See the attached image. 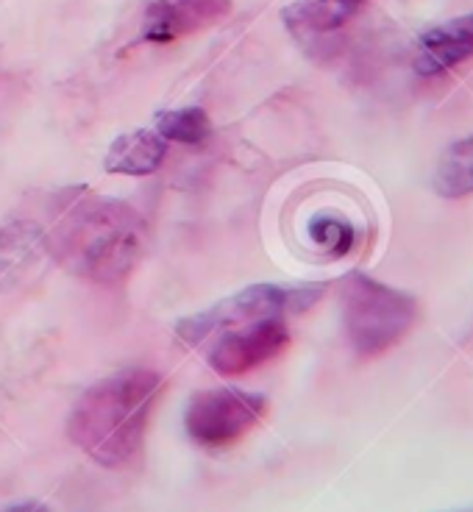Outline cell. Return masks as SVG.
Wrapping results in <instances>:
<instances>
[{"mask_svg":"<svg viewBox=\"0 0 473 512\" xmlns=\"http://www.w3.org/2000/svg\"><path fill=\"white\" fill-rule=\"evenodd\" d=\"M312 295L295 293L279 284H254L231 295L201 315L179 323V337L206 354V362L220 376H243L268 365L293 343L287 318L307 307Z\"/></svg>","mask_w":473,"mask_h":512,"instance_id":"obj_1","label":"cell"},{"mask_svg":"<svg viewBox=\"0 0 473 512\" xmlns=\"http://www.w3.org/2000/svg\"><path fill=\"white\" fill-rule=\"evenodd\" d=\"M145 240L148 229L134 206L92 192L62 206L45 234V251L81 282L115 284L140 262Z\"/></svg>","mask_w":473,"mask_h":512,"instance_id":"obj_2","label":"cell"},{"mask_svg":"<svg viewBox=\"0 0 473 512\" xmlns=\"http://www.w3.org/2000/svg\"><path fill=\"white\" fill-rule=\"evenodd\" d=\"M165 376L151 368H128L92 384L67 418V435L103 468H128L140 460Z\"/></svg>","mask_w":473,"mask_h":512,"instance_id":"obj_3","label":"cell"},{"mask_svg":"<svg viewBox=\"0 0 473 512\" xmlns=\"http://www.w3.org/2000/svg\"><path fill=\"white\" fill-rule=\"evenodd\" d=\"M348 346L359 359H376L396 348L415 329L418 304L390 284L351 273L340 290Z\"/></svg>","mask_w":473,"mask_h":512,"instance_id":"obj_4","label":"cell"},{"mask_svg":"<svg viewBox=\"0 0 473 512\" xmlns=\"http://www.w3.org/2000/svg\"><path fill=\"white\" fill-rule=\"evenodd\" d=\"M268 398L240 387H215L192 398L184 429L195 446L220 451L237 446L268 418Z\"/></svg>","mask_w":473,"mask_h":512,"instance_id":"obj_5","label":"cell"},{"mask_svg":"<svg viewBox=\"0 0 473 512\" xmlns=\"http://www.w3.org/2000/svg\"><path fill=\"white\" fill-rule=\"evenodd\" d=\"M229 12L231 0H154L142 20V39L167 45L218 26Z\"/></svg>","mask_w":473,"mask_h":512,"instance_id":"obj_6","label":"cell"},{"mask_svg":"<svg viewBox=\"0 0 473 512\" xmlns=\"http://www.w3.org/2000/svg\"><path fill=\"white\" fill-rule=\"evenodd\" d=\"M468 62H473V12L426 31L412 56L415 73L423 78L446 76Z\"/></svg>","mask_w":473,"mask_h":512,"instance_id":"obj_7","label":"cell"},{"mask_svg":"<svg viewBox=\"0 0 473 512\" xmlns=\"http://www.w3.org/2000/svg\"><path fill=\"white\" fill-rule=\"evenodd\" d=\"M167 145L170 142L156 128L128 131L109 145L103 167L117 176H151L165 162Z\"/></svg>","mask_w":473,"mask_h":512,"instance_id":"obj_8","label":"cell"},{"mask_svg":"<svg viewBox=\"0 0 473 512\" xmlns=\"http://www.w3.org/2000/svg\"><path fill=\"white\" fill-rule=\"evenodd\" d=\"M365 0H298L284 20L298 39L332 37L362 12Z\"/></svg>","mask_w":473,"mask_h":512,"instance_id":"obj_9","label":"cell"},{"mask_svg":"<svg viewBox=\"0 0 473 512\" xmlns=\"http://www.w3.org/2000/svg\"><path fill=\"white\" fill-rule=\"evenodd\" d=\"M435 190L443 198L473 195V131L460 142H454L437 162Z\"/></svg>","mask_w":473,"mask_h":512,"instance_id":"obj_10","label":"cell"},{"mask_svg":"<svg viewBox=\"0 0 473 512\" xmlns=\"http://www.w3.org/2000/svg\"><path fill=\"white\" fill-rule=\"evenodd\" d=\"M156 131L165 137L167 142L176 145H187V148H198L209 140L212 134V123L201 106H187V109H170L156 115Z\"/></svg>","mask_w":473,"mask_h":512,"instance_id":"obj_11","label":"cell"},{"mask_svg":"<svg viewBox=\"0 0 473 512\" xmlns=\"http://www.w3.org/2000/svg\"><path fill=\"white\" fill-rule=\"evenodd\" d=\"M309 240L318 248L320 254L326 256H346L354 251L357 245V229L354 223L343 215L334 212H320L309 220Z\"/></svg>","mask_w":473,"mask_h":512,"instance_id":"obj_12","label":"cell"},{"mask_svg":"<svg viewBox=\"0 0 473 512\" xmlns=\"http://www.w3.org/2000/svg\"><path fill=\"white\" fill-rule=\"evenodd\" d=\"M0 512H51L45 504L39 501H20V504H12V507H3Z\"/></svg>","mask_w":473,"mask_h":512,"instance_id":"obj_13","label":"cell"}]
</instances>
